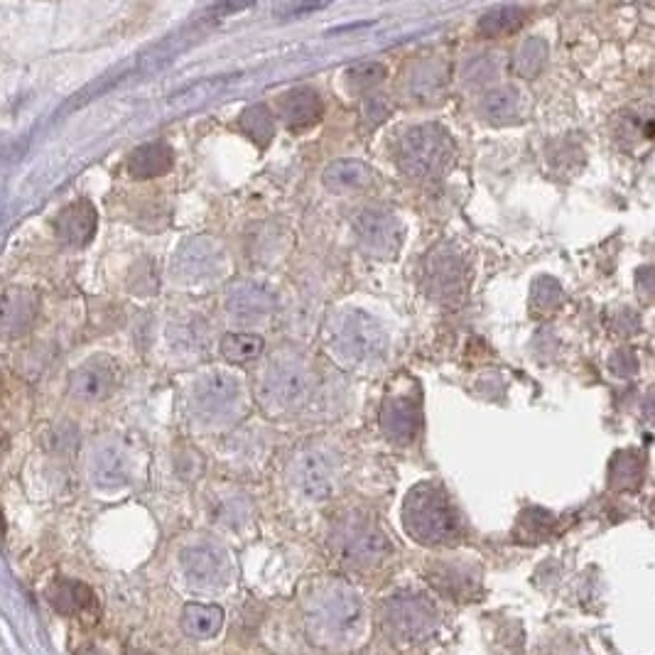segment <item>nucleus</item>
<instances>
[{"label":"nucleus","instance_id":"2f4dec72","mask_svg":"<svg viewBox=\"0 0 655 655\" xmlns=\"http://www.w3.org/2000/svg\"><path fill=\"white\" fill-rule=\"evenodd\" d=\"M498 72H501L498 57H494V54H479V57L467 59L462 69V79L469 86H484L491 84L498 77Z\"/></svg>","mask_w":655,"mask_h":655},{"label":"nucleus","instance_id":"bb28decb","mask_svg":"<svg viewBox=\"0 0 655 655\" xmlns=\"http://www.w3.org/2000/svg\"><path fill=\"white\" fill-rule=\"evenodd\" d=\"M518 111H521V99H518V91L511 89V86H496L481 99V116L486 121L496 123V126L511 123L518 116Z\"/></svg>","mask_w":655,"mask_h":655},{"label":"nucleus","instance_id":"ea45409f","mask_svg":"<svg viewBox=\"0 0 655 655\" xmlns=\"http://www.w3.org/2000/svg\"><path fill=\"white\" fill-rule=\"evenodd\" d=\"M643 413H646V418L655 420V391H651V395L646 398V403H643Z\"/></svg>","mask_w":655,"mask_h":655},{"label":"nucleus","instance_id":"4468645a","mask_svg":"<svg viewBox=\"0 0 655 655\" xmlns=\"http://www.w3.org/2000/svg\"><path fill=\"white\" fill-rule=\"evenodd\" d=\"M118 386V366L108 356H96V359L86 361L69 378V393L74 398L86 400V403H96V400H106L108 395L116 391Z\"/></svg>","mask_w":655,"mask_h":655},{"label":"nucleus","instance_id":"5701e85b","mask_svg":"<svg viewBox=\"0 0 655 655\" xmlns=\"http://www.w3.org/2000/svg\"><path fill=\"white\" fill-rule=\"evenodd\" d=\"M37 317V300L35 295L25 290H8L5 292L3 307V329L8 337H20L32 327Z\"/></svg>","mask_w":655,"mask_h":655},{"label":"nucleus","instance_id":"a211bd4d","mask_svg":"<svg viewBox=\"0 0 655 655\" xmlns=\"http://www.w3.org/2000/svg\"><path fill=\"white\" fill-rule=\"evenodd\" d=\"M324 104L319 94L310 86H297V89L285 91L278 99V116L283 118L290 131H302L310 128L322 118Z\"/></svg>","mask_w":655,"mask_h":655},{"label":"nucleus","instance_id":"0eeeda50","mask_svg":"<svg viewBox=\"0 0 655 655\" xmlns=\"http://www.w3.org/2000/svg\"><path fill=\"white\" fill-rule=\"evenodd\" d=\"M422 283L427 295L445 305H457L467 292V263L452 243H437L422 263Z\"/></svg>","mask_w":655,"mask_h":655},{"label":"nucleus","instance_id":"f8f14e48","mask_svg":"<svg viewBox=\"0 0 655 655\" xmlns=\"http://www.w3.org/2000/svg\"><path fill=\"white\" fill-rule=\"evenodd\" d=\"M383 619H386L391 636L418 641L435 626V609L422 597H415V594L413 597H395L388 602Z\"/></svg>","mask_w":655,"mask_h":655},{"label":"nucleus","instance_id":"f704fd0d","mask_svg":"<svg viewBox=\"0 0 655 655\" xmlns=\"http://www.w3.org/2000/svg\"><path fill=\"white\" fill-rule=\"evenodd\" d=\"M393 113V104L388 101V96H381V94H373V96H366L364 101V118L371 126H378V123L386 121L388 116Z\"/></svg>","mask_w":655,"mask_h":655},{"label":"nucleus","instance_id":"4c0bfd02","mask_svg":"<svg viewBox=\"0 0 655 655\" xmlns=\"http://www.w3.org/2000/svg\"><path fill=\"white\" fill-rule=\"evenodd\" d=\"M636 288L641 292V297L646 300H653L655 297V268H641L636 275Z\"/></svg>","mask_w":655,"mask_h":655},{"label":"nucleus","instance_id":"393cba45","mask_svg":"<svg viewBox=\"0 0 655 655\" xmlns=\"http://www.w3.org/2000/svg\"><path fill=\"white\" fill-rule=\"evenodd\" d=\"M224 626V611L214 604H187L182 611V629L197 641L214 638Z\"/></svg>","mask_w":655,"mask_h":655},{"label":"nucleus","instance_id":"f257e3e1","mask_svg":"<svg viewBox=\"0 0 655 655\" xmlns=\"http://www.w3.org/2000/svg\"><path fill=\"white\" fill-rule=\"evenodd\" d=\"M361 621H364L361 599L344 584H329L307 606V626L324 646H346L354 641L361 631Z\"/></svg>","mask_w":655,"mask_h":655},{"label":"nucleus","instance_id":"a878e982","mask_svg":"<svg viewBox=\"0 0 655 655\" xmlns=\"http://www.w3.org/2000/svg\"><path fill=\"white\" fill-rule=\"evenodd\" d=\"M47 599L54 609H59L62 614H77V611L86 609L91 602H94V594L86 584L77 582V579H57L50 589H47Z\"/></svg>","mask_w":655,"mask_h":655},{"label":"nucleus","instance_id":"ddd939ff","mask_svg":"<svg viewBox=\"0 0 655 655\" xmlns=\"http://www.w3.org/2000/svg\"><path fill=\"white\" fill-rule=\"evenodd\" d=\"M180 562L192 587H219L229 579V557L214 543L189 545Z\"/></svg>","mask_w":655,"mask_h":655},{"label":"nucleus","instance_id":"412c9836","mask_svg":"<svg viewBox=\"0 0 655 655\" xmlns=\"http://www.w3.org/2000/svg\"><path fill=\"white\" fill-rule=\"evenodd\" d=\"M447 84V67L437 59H425V62L415 64L410 69L408 77V91L415 101L420 104H432L442 96Z\"/></svg>","mask_w":655,"mask_h":655},{"label":"nucleus","instance_id":"6ab92c4d","mask_svg":"<svg viewBox=\"0 0 655 655\" xmlns=\"http://www.w3.org/2000/svg\"><path fill=\"white\" fill-rule=\"evenodd\" d=\"M96 224H99L96 209L86 199H79V202H72L59 211L54 231H57L59 241H64L67 246H84L96 234Z\"/></svg>","mask_w":655,"mask_h":655},{"label":"nucleus","instance_id":"c9c22d12","mask_svg":"<svg viewBox=\"0 0 655 655\" xmlns=\"http://www.w3.org/2000/svg\"><path fill=\"white\" fill-rule=\"evenodd\" d=\"M631 469H633V472H636V469H641V467H638L636 457H631V454H621V457L616 459L614 464H611V484L621 486V484H624V476H629V484H633V476L638 479L641 474H631Z\"/></svg>","mask_w":655,"mask_h":655},{"label":"nucleus","instance_id":"dca6fc26","mask_svg":"<svg viewBox=\"0 0 655 655\" xmlns=\"http://www.w3.org/2000/svg\"><path fill=\"white\" fill-rule=\"evenodd\" d=\"M273 292L258 283H234L226 290V315L236 324H256L273 312Z\"/></svg>","mask_w":655,"mask_h":655},{"label":"nucleus","instance_id":"2eb2a0df","mask_svg":"<svg viewBox=\"0 0 655 655\" xmlns=\"http://www.w3.org/2000/svg\"><path fill=\"white\" fill-rule=\"evenodd\" d=\"M341 550L356 565H371L388 552V543L376 523L364 516H351L341 528Z\"/></svg>","mask_w":655,"mask_h":655},{"label":"nucleus","instance_id":"20e7f679","mask_svg":"<svg viewBox=\"0 0 655 655\" xmlns=\"http://www.w3.org/2000/svg\"><path fill=\"white\" fill-rule=\"evenodd\" d=\"M398 162L415 180H437L454 162V143L437 123L408 128L398 145Z\"/></svg>","mask_w":655,"mask_h":655},{"label":"nucleus","instance_id":"423d86ee","mask_svg":"<svg viewBox=\"0 0 655 655\" xmlns=\"http://www.w3.org/2000/svg\"><path fill=\"white\" fill-rule=\"evenodd\" d=\"M241 381L229 371H209L192 386L189 393V413L202 425H224L234 420L241 403Z\"/></svg>","mask_w":655,"mask_h":655},{"label":"nucleus","instance_id":"58836bf2","mask_svg":"<svg viewBox=\"0 0 655 655\" xmlns=\"http://www.w3.org/2000/svg\"><path fill=\"white\" fill-rule=\"evenodd\" d=\"M624 315H626V312H624ZM624 315L616 317V329H619V332L624 334V337H629L633 329L638 327V319L631 317V312H629V317H624Z\"/></svg>","mask_w":655,"mask_h":655},{"label":"nucleus","instance_id":"e433bc0d","mask_svg":"<svg viewBox=\"0 0 655 655\" xmlns=\"http://www.w3.org/2000/svg\"><path fill=\"white\" fill-rule=\"evenodd\" d=\"M609 366H611V371H614L619 378H629L638 371V359L633 356L631 349H621V351H616L614 356H611Z\"/></svg>","mask_w":655,"mask_h":655},{"label":"nucleus","instance_id":"473e14b6","mask_svg":"<svg viewBox=\"0 0 655 655\" xmlns=\"http://www.w3.org/2000/svg\"><path fill=\"white\" fill-rule=\"evenodd\" d=\"M388 77V69L383 67L381 62H359L346 72V81L354 91H371L376 89L378 84H383V79Z\"/></svg>","mask_w":655,"mask_h":655},{"label":"nucleus","instance_id":"aec40b11","mask_svg":"<svg viewBox=\"0 0 655 655\" xmlns=\"http://www.w3.org/2000/svg\"><path fill=\"white\" fill-rule=\"evenodd\" d=\"M175 162V153L167 143H145L138 150H133L128 158V172L135 180H153V177H162L172 170Z\"/></svg>","mask_w":655,"mask_h":655},{"label":"nucleus","instance_id":"f3484780","mask_svg":"<svg viewBox=\"0 0 655 655\" xmlns=\"http://www.w3.org/2000/svg\"><path fill=\"white\" fill-rule=\"evenodd\" d=\"M89 474L96 489H123L128 479H131V457H128V452L118 442L96 445L89 462Z\"/></svg>","mask_w":655,"mask_h":655},{"label":"nucleus","instance_id":"72a5a7b5","mask_svg":"<svg viewBox=\"0 0 655 655\" xmlns=\"http://www.w3.org/2000/svg\"><path fill=\"white\" fill-rule=\"evenodd\" d=\"M562 302V288L555 278L543 275L533 283V307L538 312H552Z\"/></svg>","mask_w":655,"mask_h":655},{"label":"nucleus","instance_id":"9d476101","mask_svg":"<svg viewBox=\"0 0 655 655\" xmlns=\"http://www.w3.org/2000/svg\"><path fill=\"white\" fill-rule=\"evenodd\" d=\"M359 243L376 258H393L403 243V224L393 211L371 207L364 209L354 221Z\"/></svg>","mask_w":655,"mask_h":655},{"label":"nucleus","instance_id":"6e6552de","mask_svg":"<svg viewBox=\"0 0 655 655\" xmlns=\"http://www.w3.org/2000/svg\"><path fill=\"white\" fill-rule=\"evenodd\" d=\"M312 393V376L305 361L295 354H278L265 368L263 395L278 408H300Z\"/></svg>","mask_w":655,"mask_h":655},{"label":"nucleus","instance_id":"b1692460","mask_svg":"<svg viewBox=\"0 0 655 655\" xmlns=\"http://www.w3.org/2000/svg\"><path fill=\"white\" fill-rule=\"evenodd\" d=\"M373 182V170L361 160H339L324 170V184L332 192H359Z\"/></svg>","mask_w":655,"mask_h":655},{"label":"nucleus","instance_id":"7c9ffc66","mask_svg":"<svg viewBox=\"0 0 655 655\" xmlns=\"http://www.w3.org/2000/svg\"><path fill=\"white\" fill-rule=\"evenodd\" d=\"M545 59H548V42L543 37H528L513 54V69L523 79H533L543 72Z\"/></svg>","mask_w":655,"mask_h":655},{"label":"nucleus","instance_id":"c85d7f7f","mask_svg":"<svg viewBox=\"0 0 655 655\" xmlns=\"http://www.w3.org/2000/svg\"><path fill=\"white\" fill-rule=\"evenodd\" d=\"M525 15H528V10L521 8V5H498L479 20V32L484 37L506 35V32L518 30L525 23Z\"/></svg>","mask_w":655,"mask_h":655},{"label":"nucleus","instance_id":"9b49d317","mask_svg":"<svg viewBox=\"0 0 655 655\" xmlns=\"http://www.w3.org/2000/svg\"><path fill=\"white\" fill-rule=\"evenodd\" d=\"M221 246L209 236H189L172 258V275L182 283H204L221 268Z\"/></svg>","mask_w":655,"mask_h":655},{"label":"nucleus","instance_id":"4be33fe9","mask_svg":"<svg viewBox=\"0 0 655 655\" xmlns=\"http://www.w3.org/2000/svg\"><path fill=\"white\" fill-rule=\"evenodd\" d=\"M167 339L182 356H202L209 346V329L199 317H182L170 324Z\"/></svg>","mask_w":655,"mask_h":655},{"label":"nucleus","instance_id":"c756f323","mask_svg":"<svg viewBox=\"0 0 655 655\" xmlns=\"http://www.w3.org/2000/svg\"><path fill=\"white\" fill-rule=\"evenodd\" d=\"M238 128H241V131L246 133L253 143L265 148V145H268L275 135V118H273V113H270L268 106H263V104L248 106L246 111L241 113V118H238Z\"/></svg>","mask_w":655,"mask_h":655},{"label":"nucleus","instance_id":"1a4fd4ad","mask_svg":"<svg viewBox=\"0 0 655 655\" xmlns=\"http://www.w3.org/2000/svg\"><path fill=\"white\" fill-rule=\"evenodd\" d=\"M292 486L310 501H324L332 496L339 481V457L332 449L307 447L297 454L290 469Z\"/></svg>","mask_w":655,"mask_h":655},{"label":"nucleus","instance_id":"cd10ccee","mask_svg":"<svg viewBox=\"0 0 655 655\" xmlns=\"http://www.w3.org/2000/svg\"><path fill=\"white\" fill-rule=\"evenodd\" d=\"M265 349V341L261 334L248 332H231L221 339V356L231 364H248V361L258 359Z\"/></svg>","mask_w":655,"mask_h":655},{"label":"nucleus","instance_id":"39448f33","mask_svg":"<svg viewBox=\"0 0 655 655\" xmlns=\"http://www.w3.org/2000/svg\"><path fill=\"white\" fill-rule=\"evenodd\" d=\"M381 432L393 445H410L422 427V393L415 378L398 376L381 403Z\"/></svg>","mask_w":655,"mask_h":655},{"label":"nucleus","instance_id":"f03ea898","mask_svg":"<svg viewBox=\"0 0 655 655\" xmlns=\"http://www.w3.org/2000/svg\"><path fill=\"white\" fill-rule=\"evenodd\" d=\"M405 533L422 545H442L457 538L459 518L452 501L437 484L422 481L403 501Z\"/></svg>","mask_w":655,"mask_h":655},{"label":"nucleus","instance_id":"7ed1b4c3","mask_svg":"<svg viewBox=\"0 0 655 655\" xmlns=\"http://www.w3.org/2000/svg\"><path fill=\"white\" fill-rule=\"evenodd\" d=\"M329 346L346 366H373L386 359V329L361 310H346L329 327Z\"/></svg>","mask_w":655,"mask_h":655}]
</instances>
